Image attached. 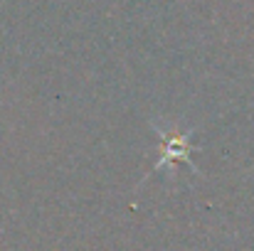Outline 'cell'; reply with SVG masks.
Masks as SVG:
<instances>
[{
    "mask_svg": "<svg viewBox=\"0 0 254 251\" xmlns=\"http://www.w3.org/2000/svg\"><path fill=\"white\" fill-rule=\"evenodd\" d=\"M153 131L161 138V160L156 163V170L170 167L175 163H188L190 167H195L192 158H190V151H192V143H190L192 131L190 128H183L175 121L158 118V121H153Z\"/></svg>",
    "mask_w": 254,
    "mask_h": 251,
    "instance_id": "6da1fadb",
    "label": "cell"
}]
</instances>
